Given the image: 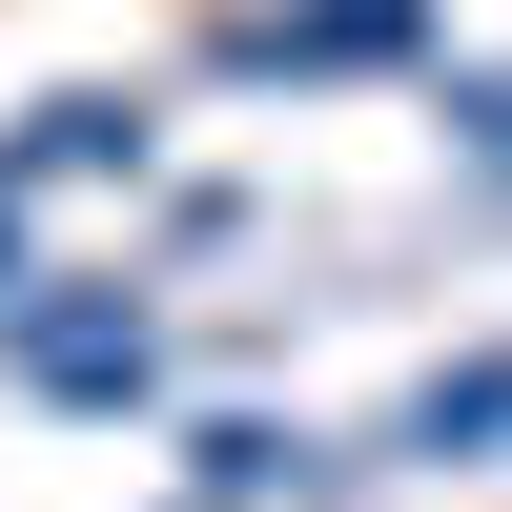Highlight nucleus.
Masks as SVG:
<instances>
[{
  "label": "nucleus",
  "mask_w": 512,
  "mask_h": 512,
  "mask_svg": "<svg viewBox=\"0 0 512 512\" xmlns=\"http://www.w3.org/2000/svg\"><path fill=\"white\" fill-rule=\"evenodd\" d=\"M123 144H144V103H41L21 123V185H41V164H123Z\"/></svg>",
  "instance_id": "nucleus-1"
},
{
  "label": "nucleus",
  "mask_w": 512,
  "mask_h": 512,
  "mask_svg": "<svg viewBox=\"0 0 512 512\" xmlns=\"http://www.w3.org/2000/svg\"><path fill=\"white\" fill-rule=\"evenodd\" d=\"M492 431H512V369H451V390L410 410V451H492Z\"/></svg>",
  "instance_id": "nucleus-2"
}]
</instances>
